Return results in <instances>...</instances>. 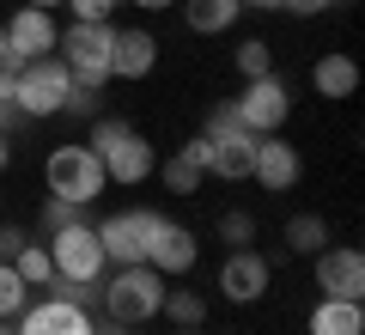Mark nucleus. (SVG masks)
I'll use <instances>...</instances> for the list:
<instances>
[{"label":"nucleus","instance_id":"39","mask_svg":"<svg viewBox=\"0 0 365 335\" xmlns=\"http://www.w3.org/2000/svg\"><path fill=\"white\" fill-rule=\"evenodd\" d=\"M110 335H122V329H116V323H110Z\"/></svg>","mask_w":365,"mask_h":335},{"label":"nucleus","instance_id":"17","mask_svg":"<svg viewBox=\"0 0 365 335\" xmlns=\"http://www.w3.org/2000/svg\"><path fill=\"white\" fill-rule=\"evenodd\" d=\"M158 177H165V189L170 195H195L201 189V177H207V141H189V146H177V153L158 165Z\"/></svg>","mask_w":365,"mask_h":335},{"label":"nucleus","instance_id":"11","mask_svg":"<svg viewBox=\"0 0 365 335\" xmlns=\"http://www.w3.org/2000/svg\"><path fill=\"white\" fill-rule=\"evenodd\" d=\"M195 256H201L195 232L158 214V219H153V238H146V269H158V274L170 281V274H189V269H195Z\"/></svg>","mask_w":365,"mask_h":335},{"label":"nucleus","instance_id":"30","mask_svg":"<svg viewBox=\"0 0 365 335\" xmlns=\"http://www.w3.org/2000/svg\"><path fill=\"white\" fill-rule=\"evenodd\" d=\"M280 6H287L292 19H317V13H329L335 0H280Z\"/></svg>","mask_w":365,"mask_h":335},{"label":"nucleus","instance_id":"36","mask_svg":"<svg viewBox=\"0 0 365 335\" xmlns=\"http://www.w3.org/2000/svg\"><path fill=\"white\" fill-rule=\"evenodd\" d=\"M0 61H6V25H0Z\"/></svg>","mask_w":365,"mask_h":335},{"label":"nucleus","instance_id":"18","mask_svg":"<svg viewBox=\"0 0 365 335\" xmlns=\"http://www.w3.org/2000/svg\"><path fill=\"white\" fill-rule=\"evenodd\" d=\"M311 335H365V299H317Z\"/></svg>","mask_w":365,"mask_h":335},{"label":"nucleus","instance_id":"26","mask_svg":"<svg viewBox=\"0 0 365 335\" xmlns=\"http://www.w3.org/2000/svg\"><path fill=\"white\" fill-rule=\"evenodd\" d=\"M61 6H67V13L79 19V25H110L122 0H61Z\"/></svg>","mask_w":365,"mask_h":335},{"label":"nucleus","instance_id":"2","mask_svg":"<svg viewBox=\"0 0 365 335\" xmlns=\"http://www.w3.org/2000/svg\"><path fill=\"white\" fill-rule=\"evenodd\" d=\"M98 299H104V311H110L116 329H140V323H153L158 305H165V274L146 269V262H122V269L98 286Z\"/></svg>","mask_w":365,"mask_h":335},{"label":"nucleus","instance_id":"14","mask_svg":"<svg viewBox=\"0 0 365 335\" xmlns=\"http://www.w3.org/2000/svg\"><path fill=\"white\" fill-rule=\"evenodd\" d=\"M268 274H274V262L244 244V250H232V256L220 262V293L232 299V305H256V299L268 293Z\"/></svg>","mask_w":365,"mask_h":335},{"label":"nucleus","instance_id":"16","mask_svg":"<svg viewBox=\"0 0 365 335\" xmlns=\"http://www.w3.org/2000/svg\"><path fill=\"white\" fill-rule=\"evenodd\" d=\"M158 67V37L153 31H116L110 37V79H146Z\"/></svg>","mask_w":365,"mask_h":335},{"label":"nucleus","instance_id":"15","mask_svg":"<svg viewBox=\"0 0 365 335\" xmlns=\"http://www.w3.org/2000/svg\"><path fill=\"white\" fill-rule=\"evenodd\" d=\"M250 177H256L268 195H287L292 183L304 177V159H299V146H287L280 134H262V141H256V159H250Z\"/></svg>","mask_w":365,"mask_h":335},{"label":"nucleus","instance_id":"22","mask_svg":"<svg viewBox=\"0 0 365 335\" xmlns=\"http://www.w3.org/2000/svg\"><path fill=\"white\" fill-rule=\"evenodd\" d=\"M158 317H170L177 329H201V323H207V299L189 293V286H182V293H170V286H165V305H158Z\"/></svg>","mask_w":365,"mask_h":335},{"label":"nucleus","instance_id":"35","mask_svg":"<svg viewBox=\"0 0 365 335\" xmlns=\"http://www.w3.org/2000/svg\"><path fill=\"white\" fill-rule=\"evenodd\" d=\"M25 6H43V13H49V6H61V0H25Z\"/></svg>","mask_w":365,"mask_h":335},{"label":"nucleus","instance_id":"33","mask_svg":"<svg viewBox=\"0 0 365 335\" xmlns=\"http://www.w3.org/2000/svg\"><path fill=\"white\" fill-rule=\"evenodd\" d=\"M134 6H146V13H165V6H177V0H134Z\"/></svg>","mask_w":365,"mask_h":335},{"label":"nucleus","instance_id":"7","mask_svg":"<svg viewBox=\"0 0 365 335\" xmlns=\"http://www.w3.org/2000/svg\"><path fill=\"white\" fill-rule=\"evenodd\" d=\"M67 91H73V74L61 67V55H43V61H25L19 67V116H61Z\"/></svg>","mask_w":365,"mask_h":335},{"label":"nucleus","instance_id":"25","mask_svg":"<svg viewBox=\"0 0 365 335\" xmlns=\"http://www.w3.org/2000/svg\"><path fill=\"white\" fill-rule=\"evenodd\" d=\"M237 74H244V79H262V74H274V49H268L262 37H250L244 49H237Z\"/></svg>","mask_w":365,"mask_h":335},{"label":"nucleus","instance_id":"38","mask_svg":"<svg viewBox=\"0 0 365 335\" xmlns=\"http://www.w3.org/2000/svg\"><path fill=\"white\" fill-rule=\"evenodd\" d=\"M177 335H207V329H177Z\"/></svg>","mask_w":365,"mask_h":335},{"label":"nucleus","instance_id":"32","mask_svg":"<svg viewBox=\"0 0 365 335\" xmlns=\"http://www.w3.org/2000/svg\"><path fill=\"white\" fill-rule=\"evenodd\" d=\"M13 122H25V116H19V104L0 98V134H13Z\"/></svg>","mask_w":365,"mask_h":335},{"label":"nucleus","instance_id":"21","mask_svg":"<svg viewBox=\"0 0 365 335\" xmlns=\"http://www.w3.org/2000/svg\"><path fill=\"white\" fill-rule=\"evenodd\" d=\"M323 244H329V219H323V214H292V219H287V250L317 256Z\"/></svg>","mask_w":365,"mask_h":335},{"label":"nucleus","instance_id":"5","mask_svg":"<svg viewBox=\"0 0 365 335\" xmlns=\"http://www.w3.org/2000/svg\"><path fill=\"white\" fill-rule=\"evenodd\" d=\"M201 141H207V177H250V159H256V141L262 134H250L244 122L232 116V104H220V110H207V129H201Z\"/></svg>","mask_w":365,"mask_h":335},{"label":"nucleus","instance_id":"10","mask_svg":"<svg viewBox=\"0 0 365 335\" xmlns=\"http://www.w3.org/2000/svg\"><path fill=\"white\" fill-rule=\"evenodd\" d=\"M153 207H128V214H110L104 226H98V244H104V256L116 262H146V238H153Z\"/></svg>","mask_w":365,"mask_h":335},{"label":"nucleus","instance_id":"20","mask_svg":"<svg viewBox=\"0 0 365 335\" xmlns=\"http://www.w3.org/2000/svg\"><path fill=\"white\" fill-rule=\"evenodd\" d=\"M311 86H317V98H353L359 91V61L353 55H323L311 67Z\"/></svg>","mask_w":365,"mask_h":335},{"label":"nucleus","instance_id":"12","mask_svg":"<svg viewBox=\"0 0 365 335\" xmlns=\"http://www.w3.org/2000/svg\"><path fill=\"white\" fill-rule=\"evenodd\" d=\"M13 323H19L13 335H98V323L86 317V305H67V299H37Z\"/></svg>","mask_w":365,"mask_h":335},{"label":"nucleus","instance_id":"9","mask_svg":"<svg viewBox=\"0 0 365 335\" xmlns=\"http://www.w3.org/2000/svg\"><path fill=\"white\" fill-rule=\"evenodd\" d=\"M311 274L323 299H365V256L353 244H323L311 256Z\"/></svg>","mask_w":365,"mask_h":335},{"label":"nucleus","instance_id":"23","mask_svg":"<svg viewBox=\"0 0 365 335\" xmlns=\"http://www.w3.org/2000/svg\"><path fill=\"white\" fill-rule=\"evenodd\" d=\"M13 269H19V281H25V286H37V293H43V286L55 281V262H49V244H31V238H25V244H19Z\"/></svg>","mask_w":365,"mask_h":335},{"label":"nucleus","instance_id":"8","mask_svg":"<svg viewBox=\"0 0 365 335\" xmlns=\"http://www.w3.org/2000/svg\"><path fill=\"white\" fill-rule=\"evenodd\" d=\"M232 116L244 122L250 134H280V129H287V116H292L287 79H274V74L244 79V98H232Z\"/></svg>","mask_w":365,"mask_h":335},{"label":"nucleus","instance_id":"28","mask_svg":"<svg viewBox=\"0 0 365 335\" xmlns=\"http://www.w3.org/2000/svg\"><path fill=\"white\" fill-rule=\"evenodd\" d=\"M79 214H86V207H73V201H55V195H49V214H43V226H49V232H61V226H73Z\"/></svg>","mask_w":365,"mask_h":335},{"label":"nucleus","instance_id":"31","mask_svg":"<svg viewBox=\"0 0 365 335\" xmlns=\"http://www.w3.org/2000/svg\"><path fill=\"white\" fill-rule=\"evenodd\" d=\"M19 244H25V232H19V226H0V262H13Z\"/></svg>","mask_w":365,"mask_h":335},{"label":"nucleus","instance_id":"37","mask_svg":"<svg viewBox=\"0 0 365 335\" xmlns=\"http://www.w3.org/2000/svg\"><path fill=\"white\" fill-rule=\"evenodd\" d=\"M244 6H280V0H244Z\"/></svg>","mask_w":365,"mask_h":335},{"label":"nucleus","instance_id":"3","mask_svg":"<svg viewBox=\"0 0 365 335\" xmlns=\"http://www.w3.org/2000/svg\"><path fill=\"white\" fill-rule=\"evenodd\" d=\"M43 183H49V195H55V201H73V207H91L98 195L110 189V177H104V159L91 153L86 141H73V146H55V153L43 159Z\"/></svg>","mask_w":365,"mask_h":335},{"label":"nucleus","instance_id":"19","mask_svg":"<svg viewBox=\"0 0 365 335\" xmlns=\"http://www.w3.org/2000/svg\"><path fill=\"white\" fill-rule=\"evenodd\" d=\"M182 19H189V31L195 37H220V31L237 25V13H244V0H177Z\"/></svg>","mask_w":365,"mask_h":335},{"label":"nucleus","instance_id":"24","mask_svg":"<svg viewBox=\"0 0 365 335\" xmlns=\"http://www.w3.org/2000/svg\"><path fill=\"white\" fill-rule=\"evenodd\" d=\"M25 305H31V286L19 281V269H13V262H0V323H13Z\"/></svg>","mask_w":365,"mask_h":335},{"label":"nucleus","instance_id":"4","mask_svg":"<svg viewBox=\"0 0 365 335\" xmlns=\"http://www.w3.org/2000/svg\"><path fill=\"white\" fill-rule=\"evenodd\" d=\"M110 37H116V25H79V19L55 37V55L73 74V86H86V91L110 86Z\"/></svg>","mask_w":365,"mask_h":335},{"label":"nucleus","instance_id":"27","mask_svg":"<svg viewBox=\"0 0 365 335\" xmlns=\"http://www.w3.org/2000/svg\"><path fill=\"white\" fill-rule=\"evenodd\" d=\"M220 238H225L232 250L256 244V219H250V214H225V219H220Z\"/></svg>","mask_w":365,"mask_h":335},{"label":"nucleus","instance_id":"34","mask_svg":"<svg viewBox=\"0 0 365 335\" xmlns=\"http://www.w3.org/2000/svg\"><path fill=\"white\" fill-rule=\"evenodd\" d=\"M13 165V141H6V134H0V171Z\"/></svg>","mask_w":365,"mask_h":335},{"label":"nucleus","instance_id":"1","mask_svg":"<svg viewBox=\"0 0 365 335\" xmlns=\"http://www.w3.org/2000/svg\"><path fill=\"white\" fill-rule=\"evenodd\" d=\"M86 146L104 159V177L122 183V189H134V183H146L158 171L153 141H146L140 129H128L122 116H98V122H91V134H86Z\"/></svg>","mask_w":365,"mask_h":335},{"label":"nucleus","instance_id":"6","mask_svg":"<svg viewBox=\"0 0 365 335\" xmlns=\"http://www.w3.org/2000/svg\"><path fill=\"white\" fill-rule=\"evenodd\" d=\"M49 262H55L61 281H79V286H98V281H104V269H110L104 244H98V226H86V219L49 232Z\"/></svg>","mask_w":365,"mask_h":335},{"label":"nucleus","instance_id":"13","mask_svg":"<svg viewBox=\"0 0 365 335\" xmlns=\"http://www.w3.org/2000/svg\"><path fill=\"white\" fill-rule=\"evenodd\" d=\"M55 37H61V25H55L43 6H19V13L6 19V55H13V61H43V55H55Z\"/></svg>","mask_w":365,"mask_h":335},{"label":"nucleus","instance_id":"29","mask_svg":"<svg viewBox=\"0 0 365 335\" xmlns=\"http://www.w3.org/2000/svg\"><path fill=\"white\" fill-rule=\"evenodd\" d=\"M67 116H91V110H98V91H86V86H73L67 91V104H61Z\"/></svg>","mask_w":365,"mask_h":335}]
</instances>
